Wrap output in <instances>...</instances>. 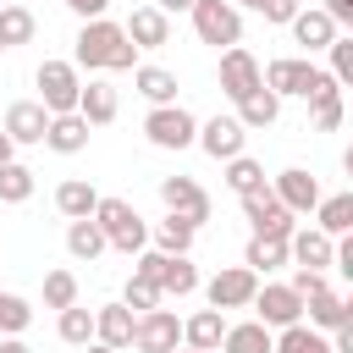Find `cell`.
Segmentation results:
<instances>
[{
    "label": "cell",
    "instance_id": "obj_7",
    "mask_svg": "<svg viewBox=\"0 0 353 353\" xmlns=\"http://www.w3.org/2000/svg\"><path fill=\"white\" fill-rule=\"evenodd\" d=\"M132 347L138 353H171V347H182V320L171 314V309H143L138 314V325H132Z\"/></svg>",
    "mask_w": 353,
    "mask_h": 353
},
{
    "label": "cell",
    "instance_id": "obj_50",
    "mask_svg": "<svg viewBox=\"0 0 353 353\" xmlns=\"http://www.w3.org/2000/svg\"><path fill=\"white\" fill-rule=\"evenodd\" d=\"M154 6H160V11H188L193 0H154Z\"/></svg>",
    "mask_w": 353,
    "mask_h": 353
},
{
    "label": "cell",
    "instance_id": "obj_28",
    "mask_svg": "<svg viewBox=\"0 0 353 353\" xmlns=\"http://www.w3.org/2000/svg\"><path fill=\"white\" fill-rule=\"evenodd\" d=\"M309 121H314V132L342 127V83H325L320 94H309Z\"/></svg>",
    "mask_w": 353,
    "mask_h": 353
},
{
    "label": "cell",
    "instance_id": "obj_46",
    "mask_svg": "<svg viewBox=\"0 0 353 353\" xmlns=\"http://www.w3.org/2000/svg\"><path fill=\"white\" fill-rule=\"evenodd\" d=\"M320 11H325V17L336 22V28H353V0H325Z\"/></svg>",
    "mask_w": 353,
    "mask_h": 353
},
{
    "label": "cell",
    "instance_id": "obj_9",
    "mask_svg": "<svg viewBox=\"0 0 353 353\" xmlns=\"http://www.w3.org/2000/svg\"><path fill=\"white\" fill-rule=\"evenodd\" d=\"M248 309H259V325H270V331L303 320V298H298L287 281H265V287H254V303H248Z\"/></svg>",
    "mask_w": 353,
    "mask_h": 353
},
{
    "label": "cell",
    "instance_id": "obj_21",
    "mask_svg": "<svg viewBox=\"0 0 353 353\" xmlns=\"http://www.w3.org/2000/svg\"><path fill=\"white\" fill-rule=\"evenodd\" d=\"M221 336H226V309H199L193 320H182V342L199 353H215Z\"/></svg>",
    "mask_w": 353,
    "mask_h": 353
},
{
    "label": "cell",
    "instance_id": "obj_25",
    "mask_svg": "<svg viewBox=\"0 0 353 353\" xmlns=\"http://www.w3.org/2000/svg\"><path fill=\"white\" fill-rule=\"evenodd\" d=\"M132 88L149 105H176V72H165V66H132Z\"/></svg>",
    "mask_w": 353,
    "mask_h": 353
},
{
    "label": "cell",
    "instance_id": "obj_53",
    "mask_svg": "<svg viewBox=\"0 0 353 353\" xmlns=\"http://www.w3.org/2000/svg\"><path fill=\"white\" fill-rule=\"evenodd\" d=\"M171 353H199V347H171Z\"/></svg>",
    "mask_w": 353,
    "mask_h": 353
},
{
    "label": "cell",
    "instance_id": "obj_47",
    "mask_svg": "<svg viewBox=\"0 0 353 353\" xmlns=\"http://www.w3.org/2000/svg\"><path fill=\"white\" fill-rule=\"evenodd\" d=\"M61 6H66V11H77L83 22H88V17H105V11H110V0H61Z\"/></svg>",
    "mask_w": 353,
    "mask_h": 353
},
{
    "label": "cell",
    "instance_id": "obj_43",
    "mask_svg": "<svg viewBox=\"0 0 353 353\" xmlns=\"http://www.w3.org/2000/svg\"><path fill=\"white\" fill-rule=\"evenodd\" d=\"M160 265H165V254H160V248H138L132 276H143V281H154V287H160Z\"/></svg>",
    "mask_w": 353,
    "mask_h": 353
},
{
    "label": "cell",
    "instance_id": "obj_26",
    "mask_svg": "<svg viewBox=\"0 0 353 353\" xmlns=\"http://www.w3.org/2000/svg\"><path fill=\"white\" fill-rule=\"evenodd\" d=\"M105 248H110V243H105V232H99V221H94V215H83V221H72V226H66V254H72V259H88V265H94Z\"/></svg>",
    "mask_w": 353,
    "mask_h": 353
},
{
    "label": "cell",
    "instance_id": "obj_49",
    "mask_svg": "<svg viewBox=\"0 0 353 353\" xmlns=\"http://www.w3.org/2000/svg\"><path fill=\"white\" fill-rule=\"evenodd\" d=\"M83 353H121V347H105V342H94V336H88V342H83Z\"/></svg>",
    "mask_w": 353,
    "mask_h": 353
},
{
    "label": "cell",
    "instance_id": "obj_5",
    "mask_svg": "<svg viewBox=\"0 0 353 353\" xmlns=\"http://www.w3.org/2000/svg\"><path fill=\"white\" fill-rule=\"evenodd\" d=\"M143 132H149L154 149H188V143L199 138V121H193L182 105H154V110L143 116Z\"/></svg>",
    "mask_w": 353,
    "mask_h": 353
},
{
    "label": "cell",
    "instance_id": "obj_33",
    "mask_svg": "<svg viewBox=\"0 0 353 353\" xmlns=\"http://www.w3.org/2000/svg\"><path fill=\"white\" fill-rule=\"evenodd\" d=\"M193 232H199L193 221H182V215L165 210V221L154 226V248H160V254H188V248H193Z\"/></svg>",
    "mask_w": 353,
    "mask_h": 353
},
{
    "label": "cell",
    "instance_id": "obj_13",
    "mask_svg": "<svg viewBox=\"0 0 353 353\" xmlns=\"http://www.w3.org/2000/svg\"><path fill=\"white\" fill-rule=\"evenodd\" d=\"M243 138H248V127H243L237 116H210L193 143H199L210 160H232V154H243Z\"/></svg>",
    "mask_w": 353,
    "mask_h": 353
},
{
    "label": "cell",
    "instance_id": "obj_2",
    "mask_svg": "<svg viewBox=\"0 0 353 353\" xmlns=\"http://www.w3.org/2000/svg\"><path fill=\"white\" fill-rule=\"evenodd\" d=\"M94 221H99V232H105L110 248H121V254L149 248V226H143V215H138L127 199H99V204H94Z\"/></svg>",
    "mask_w": 353,
    "mask_h": 353
},
{
    "label": "cell",
    "instance_id": "obj_45",
    "mask_svg": "<svg viewBox=\"0 0 353 353\" xmlns=\"http://www.w3.org/2000/svg\"><path fill=\"white\" fill-rule=\"evenodd\" d=\"M254 11H259L265 22H292V17H298V0H259Z\"/></svg>",
    "mask_w": 353,
    "mask_h": 353
},
{
    "label": "cell",
    "instance_id": "obj_51",
    "mask_svg": "<svg viewBox=\"0 0 353 353\" xmlns=\"http://www.w3.org/2000/svg\"><path fill=\"white\" fill-rule=\"evenodd\" d=\"M11 149H17V143H11V138H6V127H0V165L11 160Z\"/></svg>",
    "mask_w": 353,
    "mask_h": 353
},
{
    "label": "cell",
    "instance_id": "obj_34",
    "mask_svg": "<svg viewBox=\"0 0 353 353\" xmlns=\"http://www.w3.org/2000/svg\"><path fill=\"white\" fill-rule=\"evenodd\" d=\"M314 210H320V232H325V237H342V232L353 226V193H331V199H320Z\"/></svg>",
    "mask_w": 353,
    "mask_h": 353
},
{
    "label": "cell",
    "instance_id": "obj_16",
    "mask_svg": "<svg viewBox=\"0 0 353 353\" xmlns=\"http://www.w3.org/2000/svg\"><path fill=\"white\" fill-rule=\"evenodd\" d=\"M121 33H127L138 50H160V44H171V22H165L160 6H138V11L121 22Z\"/></svg>",
    "mask_w": 353,
    "mask_h": 353
},
{
    "label": "cell",
    "instance_id": "obj_15",
    "mask_svg": "<svg viewBox=\"0 0 353 353\" xmlns=\"http://www.w3.org/2000/svg\"><path fill=\"white\" fill-rule=\"evenodd\" d=\"M6 138L11 143H44V127H50V110L39 105V99H17L11 110H6Z\"/></svg>",
    "mask_w": 353,
    "mask_h": 353
},
{
    "label": "cell",
    "instance_id": "obj_54",
    "mask_svg": "<svg viewBox=\"0 0 353 353\" xmlns=\"http://www.w3.org/2000/svg\"><path fill=\"white\" fill-rule=\"evenodd\" d=\"M0 50H6V39H0Z\"/></svg>",
    "mask_w": 353,
    "mask_h": 353
},
{
    "label": "cell",
    "instance_id": "obj_44",
    "mask_svg": "<svg viewBox=\"0 0 353 353\" xmlns=\"http://www.w3.org/2000/svg\"><path fill=\"white\" fill-rule=\"evenodd\" d=\"M287 287H292V292H298V298H314V292H320V287H325V270H303V265H298V270H292V281H287Z\"/></svg>",
    "mask_w": 353,
    "mask_h": 353
},
{
    "label": "cell",
    "instance_id": "obj_10",
    "mask_svg": "<svg viewBox=\"0 0 353 353\" xmlns=\"http://www.w3.org/2000/svg\"><path fill=\"white\" fill-rule=\"evenodd\" d=\"M314 77H320V66H309V61H298V55H281V61H270L265 72H259V83L276 94V99H287V94H314Z\"/></svg>",
    "mask_w": 353,
    "mask_h": 353
},
{
    "label": "cell",
    "instance_id": "obj_52",
    "mask_svg": "<svg viewBox=\"0 0 353 353\" xmlns=\"http://www.w3.org/2000/svg\"><path fill=\"white\" fill-rule=\"evenodd\" d=\"M232 6H259V0H232Z\"/></svg>",
    "mask_w": 353,
    "mask_h": 353
},
{
    "label": "cell",
    "instance_id": "obj_14",
    "mask_svg": "<svg viewBox=\"0 0 353 353\" xmlns=\"http://www.w3.org/2000/svg\"><path fill=\"white\" fill-rule=\"evenodd\" d=\"M336 254V237H325L320 226H292L287 232V259H298L303 270H325Z\"/></svg>",
    "mask_w": 353,
    "mask_h": 353
},
{
    "label": "cell",
    "instance_id": "obj_36",
    "mask_svg": "<svg viewBox=\"0 0 353 353\" xmlns=\"http://www.w3.org/2000/svg\"><path fill=\"white\" fill-rule=\"evenodd\" d=\"M55 331H61V342L83 347V342L94 336V309H83V303H66V309H61V320H55Z\"/></svg>",
    "mask_w": 353,
    "mask_h": 353
},
{
    "label": "cell",
    "instance_id": "obj_1",
    "mask_svg": "<svg viewBox=\"0 0 353 353\" xmlns=\"http://www.w3.org/2000/svg\"><path fill=\"white\" fill-rule=\"evenodd\" d=\"M72 66H88V72H132L138 66V44L121 33V22L88 17L83 33H77V50H72Z\"/></svg>",
    "mask_w": 353,
    "mask_h": 353
},
{
    "label": "cell",
    "instance_id": "obj_19",
    "mask_svg": "<svg viewBox=\"0 0 353 353\" xmlns=\"http://www.w3.org/2000/svg\"><path fill=\"white\" fill-rule=\"evenodd\" d=\"M270 193H276V199H281V204H287L292 215H309V210L320 204V182H314L309 171H298V165H292V171H281Z\"/></svg>",
    "mask_w": 353,
    "mask_h": 353
},
{
    "label": "cell",
    "instance_id": "obj_37",
    "mask_svg": "<svg viewBox=\"0 0 353 353\" xmlns=\"http://www.w3.org/2000/svg\"><path fill=\"white\" fill-rule=\"evenodd\" d=\"M28 199H33V171L6 160L0 165V204H28Z\"/></svg>",
    "mask_w": 353,
    "mask_h": 353
},
{
    "label": "cell",
    "instance_id": "obj_55",
    "mask_svg": "<svg viewBox=\"0 0 353 353\" xmlns=\"http://www.w3.org/2000/svg\"><path fill=\"white\" fill-rule=\"evenodd\" d=\"M0 6H6V0H0Z\"/></svg>",
    "mask_w": 353,
    "mask_h": 353
},
{
    "label": "cell",
    "instance_id": "obj_23",
    "mask_svg": "<svg viewBox=\"0 0 353 353\" xmlns=\"http://www.w3.org/2000/svg\"><path fill=\"white\" fill-rule=\"evenodd\" d=\"M303 309H309V325H314V331H336L342 320H353L347 298H342V292H331V287H320L314 298H303Z\"/></svg>",
    "mask_w": 353,
    "mask_h": 353
},
{
    "label": "cell",
    "instance_id": "obj_29",
    "mask_svg": "<svg viewBox=\"0 0 353 353\" xmlns=\"http://www.w3.org/2000/svg\"><path fill=\"white\" fill-rule=\"evenodd\" d=\"M94 204H99V193H94L83 176H72V182H61V188H55V210H61L66 221H83V215H94Z\"/></svg>",
    "mask_w": 353,
    "mask_h": 353
},
{
    "label": "cell",
    "instance_id": "obj_41",
    "mask_svg": "<svg viewBox=\"0 0 353 353\" xmlns=\"http://www.w3.org/2000/svg\"><path fill=\"white\" fill-rule=\"evenodd\" d=\"M160 298H165V292H160L154 281H143V276H127V287H121V303H127V309H154Z\"/></svg>",
    "mask_w": 353,
    "mask_h": 353
},
{
    "label": "cell",
    "instance_id": "obj_24",
    "mask_svg": "<svg viewBox=\"0 0 353 353\" xmlns=\"http://www.w3.org/2000/svg\"><path fill=\"white\" fill-rule=\"evenodd\" d=\"M221 353H276V336H270V325H259V320H243V325H226V336H221Z\"/></svg>",
    "mask_w": 353,
    "mask_h": 353
},
{
    "label": "cell",
    "instance_id": "obj_38",
    "mask_svg": "<svg viewBox=\"0 0 353 353\" xmlns=\"http://www.w3.org/2000/svg\"><path fill=\"white\" fill-rule=\"evenodd\" d=\"M0 39H6V50L28 44L33 39V11L28 6H0Z\"/></svg>",
    "mask_w": 353,
    "mask_h": 353
},
{
    "label": "cell",
    "instance_id": "obj_4",
    "mask_svg": "<svg viewBox=\"0 0 353 353\" xmlns=\"http://www.w3.org/2000/svg\"><path fill=\"white\" fill-rule=\"evenodd\" d=\"M33 83H39V105H44L50 116L77 110V88H83V77H77V66H72V61H39Z\"/></svg>",
    "mask_w": 353,
    "mask_h": 353
},
{
    "label": "cell",
    "instance_id": "obj_20",
    "mask_svg": "<svg viewBox=\"0 0 353 353\" xmlns=\"http://www.w3.org/2000/svg\"><path fill=\"white\" fill-rule=\"evenodd\" d=\"M132 325H138V314L127 303L94 309V342H105V347H132Z\"/></svg>",
    "mask_w": 353,
    "mask_h": 353
},
{
    "label": "cell",
    "instance_id": "obj_32",
    "mask_svg": "<svg viewBox=\"0 0 353 353\" xmlns=\"http://www.w3.org/2000/svg\"><path fill=\"white\" fill-rule=\"evenodd\" d=\"M160 292H171V298L199 292V270L188 265V254H165V265H160Z\"/></svg>",
    "mask_w": 353,
    "mask_h": 353
},
{
    "label": "cell",
    "instance_id": "obj_30",
    "mask_svg": "<svg viewBox=\"0 0 353 353\" xmlns=\"http://www.w3.org/2000/svg\"><path fill=\"white\" fill-rule=\"evenodd\" d=\"M276 353H331V336L314 331V325H303V320H292V325H281Z\"/></svg>",
    "mask_w": 353,
    "mask_h": 353
},
{
    "label": "cell",
    "instance_id": "obj_22",
    "mask_svg": "<svg viewBox=\"0 0 353 353\" xmlns=\"http://www.w3.org/2000/svg\"><path fill=\"white\" fill-rule=\"evenodd\" d=\"M287 28H292V39H298L303 50H325V44L336 39V22H331V17L320 11V6H309V11H298V17L287 22Z\"/></svg>",
    "mask_w": 353,
    "mask_h": 353
},
{
    "label": "cell",
    "instance_id": "obj_27",
    "mask_svg": "<svg viewBox=\"0 0 353 353\" xmlns=\"http://www.w3.org/2000/svg\"><path fill=\"white\" fill-rule=\"evenodd\" d=\"M276 116H281V99H276L265 83H259L254 94H243V99H237V121H243V127H270Z\"/></svg>",
    "mask_w": 353,
    "mask_h": 353
},
{
    "label": "cell",
    "instance_id": "obj_3",
    "mask_svg": "<svg viewBox=\"0 0 353 353\" xmlns=\"http://www.w3.org/2000/svg\"><path fill=\"white\" fill-rule=\"evenodd\" d=\"M188 17H193V33H199L204 44H215V50L243 44V11H237L232 0H193Z\"/></svg>",
    "mask_w": 353,
    "mask_h": 353
},
{
    "label": "cell",
    "instance_id": "obj_11",
    "mask_svg": "<svg viewBox=\"0 0 353 353\" xmlns=\"http://www.w3.org/2000/svg\"><path fill=\"white\" fill-rule=\"evenodd\" d=\"M160 204H165L171 215L193 221V226H204V221H210V193H204L193 176H160Z\"/></svg>",
    "mask_w": 353,
    "mask_h": 353
},
{
    "label": "cell",
    "instance_id": "obj_17",
    "mask_svg": "<svg viewBox=\"0 0 353 353\" xmlns=\"http://www.w3.org/2000/svg\"><path fill=\"white\" fill-rule=\"evenodd\" d=\"M116 110H121V99H116V88H110V83H99V77H94V83H83V88H77V116H83L88 127H110V121H116Z\"/></svg>",
    "mask_w": 353,
    "mask_h": 353
},
{
    "label": "cell",
    "instance_id": "obj_39",
    "mask_svg": "<svg viewBox=\"0 0 353 353\" xmlns=\"http://www.w3.org/2000/svg\"><path fill=\"white\" fill-rule=\"evenodd\" d=\"M33 325V303L17 292H0V336H22Z\"/></svg>",
    "mask_w": 353,
    "mask_h": 353
},
{
    "label": "cell",
    "instance_id": "obj_6",
    "mask_svg": "<svg viewBox=\"0 0 353 353\" xmlns=\"http://www.w3.org/2000/svg\"><path fill=\"white\" fill-rule=\"evenodd\" d=\"M243 215H248V226H254V237H287L298 221H292V210L270 193V188H254V193H243Z\"/></svg>",
    "mask_w": 353,
    "mask_h": 353
},
{
    "label": "cell",
    "instance_id": "obj_31",
    "mask_svg": "<svg viewBox=\"0 0 353 353\" xmlns=\"http://www.w3.org/2000/svg\"><path fill=\"white\" fill-rule=\"evenodd\" d=\"M243 265H248L254 276H265V270L287 265V237H248V248H243Z\"/></svg>",
    "mask_w": 353,
    "mask_h": 353
},
{
    "label": "cell",
    "instance_id": "obj_8",
    "mask_svg": "<svg viewBox=\"0 0 353 353\" xmlns=\"http://www.w3.org/2000/svg\"><path fill=\"white\" fill-rule=\"evenodd\" d=\"M254 287H259V276L248 265H226V270L210 276L204 298H210V309H248L254 303Z\"/></svg>",
    "mask_w": 353,
    "mask_h": 353
},
{
    "label": "cell",
    "instance_id": "obj_42",
    "mask_svg": "<svg viewBox=\"0 0 353 353\" xmlns=\"http://www.w3.org/2000/svg\"><path fill=\"white\" fill-rule=\"evenodd\" d=\"M325 50H331V77H336V83H353V39L336 33Z\"/></svg>",
    "mask_w": 353,
    "mask_h": 353
},
{
    "label": "cell",
    "instance_id": "obj_35",
    "mask_svg": "<svg viewBox=\"0 0 353 353\" xmlns=\"http://www.w3.org/2000/svg\"><path fill=\"white\" fill-rule=\"evenodd\" d=\"M226 188L243 199V193H254V188H265V165L259 160H248V154H232L226 160Z\"/></svg>",
    "mask_w": 353,
    "mask_h": 353
},
{
    "label": "cell",
    "instance_id": "obj_12",
    "mask_svg": "<svg viewBox=\"0 0 353 353\" xmlns=\"http://www.w3.org/2000/svg\"><path fill=\"white\" fill-rule=\"evenodd\" d=\"M254 88H259V61H254L243 44H226V50H221V94L237 105V99L254 94Z\"/></svg>",
    "mask_w": 353,
    "mask_h": 353
},
{
    "label": "cell",
    "instance_id": "obj_40",
    "mask_svg": "<svg viewBox=\"0 0 353 353\" xmlns=\"http://www.w3.org/2000/svg\"><path fill=\"white\" fill-rule=\"evenodd\" d=\"M77 303V276L72 270H50L44 276V309H66Z\"/></svg>",
    "mask_w": 353,
    "mask_h": 353
},
{
    "label": "cell",
    "instance_id": "obj_18",
    "mask_svg": "<svg viewBox=\"0 0 353 353\" xmlns=\"http://www.w3.org/2000/svg\"><path fill=\"white\" fill-rule=\"evenodd\" d=\"M88 121L77 116V110H61V116H50V127H44V143L55 149V154H83L88 149Z\"/></svg>",
    "mask_w": 353,
    "mask_h": 353
},
{
    "label": "cell",
    "instance_id": "obj_48",
    "mask_svg": "<svg viewBox=\"0 0 353 353\" xmlns=\"http://www.w3.org/2000/svg\"><path fill=\"white\" fill-rule=\"evenodd\" d=\"M0 353H33V347H28L22 336H0Z\"/></svg>",
    "mask_w": 353,
    "mask_h": 353
}]
</instances>
